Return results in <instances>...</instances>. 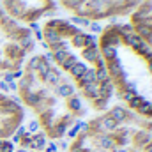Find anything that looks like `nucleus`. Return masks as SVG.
Instances as JSON below:
<instances>
[{"label": "nucleus", "instance_id": "12", "mask_svg": "<svg viewBox=\"0 0 152 152\" xmlns=\"http://www.w3.org/2000/svg\"><path fill=\"white\" fill-rule=\"evenodd\" d=\"M115 88H117V85H115L113 80H108L104 83H99V94H101L103 99H110L115 94Z\"/></svg>", "mask_w": 152, "mask_h": 152}, {"label": "nucleus", "instance_id": "42", "mask_svg": "<svg viewBox=\"0 0 152 152\" xmlns=\"http://www.w3.org/2000/svg\"><path fill=\"white\" fill-rule=\"evenodd\" d=\"M23 76H25V73L21 71V67H20V69H14V71H12V78H14V80H21Z\"/></svg>", "mask_w": 152, "mask_h": 152}, {"label": "nucleus", "instance_id": "52", "mask_svg": "<svg viewBox=\"0 0 152 152\" xmlns=\"http://www.w3.org/2000/svg\"><path fill=\"white\" fill-rule=\"evenodd\" d=\"M143 152H152V145H147V147L143 149Z\"/></svg>", "mask_w": 152, "mask_h": 152}, {"label": "nucleus", "instance_id": "41", "mask_svg": "<svg viewBox=\"0 0 152 152\" xmlns=\"http://www.w3.org/2000/svg\"><path fill=\"white\" fill-rule=\"evenodd\" d=\"M73 120H75V117H73V113H67L64 118H60V122H64L66 126H69V124H73Z\"/></svg>", "mask_w": 152, "mask_h": 152}, {"label": "nucleus", "instance_id": "6", "mask_svg": "<svg viewBox=\"0 0 152 152\" xmlns=\"http://www.w3.org/2000/svg\"><path fill=\"white\" fill-rule=\"evenodd\" d=\"M42 81L46 83V85H51V87H57L60 81H62V71L58 69V67H53L51 66V69L48 71V75L42 78Z\"/></svg>", "mask_w": 152, "mask_h": 152}, {"label": "nucleus", "instance_id": "25", "mask_svg": "<svg viewBox=\"0 0 152 152\" xmlns=\"http://www.w3.org/2000/svg\"><path fill=\"white\" fill-rule=\"evenodd\" d=\"M108 80H112V78L108 75V69H106V67L96 69V81H97V83H104V81H108Z\"/></svg>", "mask_w": 152, "mask_h": 152}, {"label": "nucleus", "instance_id": "38", "mask_svg": "<svg viewBox=\"0 0 152 152\" xmlns=\"http://www.w3.org/2000/svg\"><path fill=\"white\" fill-rule=\"evenodd\" d=\"M2 152H14V143L11 140H4L2 142Z\"/></svg>", "mask_w": 152, "mask_h": 152}, {"label": "nucleus", "instance_id": "55", "mask_svg": "<svg viewBox=\"0 0 152 152\" xmlns=\"http://www.w3.org/2000/svg\"><path fill=\"white\" fill-rule=\"evenodd\" d=\"M2 142H4V140H0V152H2Z\"/></svg>", "mask_w": 152, "mask_h": 152}, {"label": "nucleus", "instance_id": "13", "mask_svg": "<svg viewBox=\"0 0 152 152\" xmlns=\"http://www.w3.org/2000/svg\"><path fill=\"white\" fill-rule=\"evenodd\" d=\"M32 145H34V151H44L46 145H48V138H46V133L37 131L32 134Z\"/></svg>", "mask_w": 152, "mask_h": 152}, {"label": "nucleus", "instance_id": "45", "mask_svg": "<svg viewBox=\"0 0 152 152\" xmlns=\"http://www.w3.org/2000/svg\"><path fill=\"white\" fill-rule=\"evenodd\" d=\"M0 90H2L4 94H7V92H9V85H7L4 80H0Z\"/></svg>", "mask_w": 152, "mask_h": 152}, {"label": "nucleus", "instance_id": "11", "mask_svg": "<svg viewBox=\"0 0 152 152\" xmlns=\"http://www.w3.org/2000/svg\"><path fill=\"white\" fill-rule=\"evenodd\" d=\"M81 90H83V96H85L87 99H90V101H96V99L101 97V94H99V83H97V81L85 85Z\"/></svg>", "mask_w": 152, "mask_h": 152}, {"label": "nucleus", "instance_id": "21", "mask_svg": "<svg viewBox=\"0 0 152 152\" xmlns=\"http://www.w3.org/2000/svg\"><path fill=\"white\" fill-rule=\"evenodd\" d=\"M117 32L120 37H126L129 34H134V27L131 23H124V25H117Z\"/></svg>", "mask_w": 152, "mask_h": 152}, {"label": "nucleus", "instance_id": "27", "mask_svg": "<svg viewBox=\"0 0 152 152\" xmlns=\"http://www.w3.org/2000/svg\"><path fill=\"white\" fill-rule=\"evenodd\" d=\"M41 55H34L30 60H28V67H27V71L28 73H36L37 71V67H39V64H41Z\"/></svg>", "mask_w": 152, "mask_h": 152}, {"label": "nucleus", "instance_id": "2", "mask_svg": "<svg viewBox=\"0 0 152 152\" xmlns=\"http://www.w3.org/2000/svg\"><path fill=\"white\" fill-rule=\"evenodd\" d=\"M96 120H97V127H99L101 133L112 134V133H117V129H118V124L115 122L110 115H103V117H99V118H96Z\"/></svg>", "mask_w": 152, "mask_h": 152}, {"label": "nucleus", "instance_id": "44", "mask_svg": "<svg viewBox=\"0 0 152 152\" xmlns=\"http://www.w3.org/2000/svg\"><path fill=\"white\" fill-rule=\"evenodd\" d=\"M46 149H50L51 152H58V145H57V143H53V142H48Z\"/></svg>", "mask_w": 152, "mask_h": 152}, {"label": "nucleus", "instance_id": "48", "mask_svg": "<svg viewBox=\"0 0 152 152\" xmlns=\"http://www.w3.org/2000/svg\"><path fill=\"white\" fill-rule=\"evenodd\" d=\"M34 37H36V41L42 42V30H37V32H34Z\"/></svg>", "mask_w": 152, "mask_h": 152}, {"label": "nucleus", "instance_id": "22", "mask_svg": "<svg viewBox=\"0 0 152 152\" xmlns=\"http://www.w3.org/2000/svg\"><path fill=\"white\" fill-rule=\"evenodd\" d=\"M51 53H53L55 64H58V66H60V64H62V62L71 55V51H69V50H57V51H51Z\"/></svg>", "mask_w": 152, "mask_h": 152}, {"label": "nucleus", "instance_id": "8", "mask_svg": "<svg viewBox=\"0 0 152 152\" xmlns=\"http://www.w3.org/2000/svg\"><path fill=\"white\" fill-rule=\"evenodd\" d=\"M106 69H108V75L112 80H118V76L124 73V69H122V64H120V58L117 57L113 60H110V62H106Z\"/></svg>", "mask_w": 152, "mask_h": 152}, {"label": "nucleus", "instance_id": "17", "mask_svg": "<svg viewBox=\"0 0 152 152\" xmlns=\"http://www.w3.org/2000/svg\"><path fill=\"white\" fill-rule=\"evenodd\" d=\"M99 53H101V57L106 62H110V60H113V58L118 57V51H117L115 46H99Z\"/></svg>", "mask_w": 152, "mask_h": 152}, {"label": "nucleus", "instance_id": "28", "mask_svg": "<svg viewBox=\"0 0 152 152\" xmlns=\"http://www.w3.org/2000/svg\"><path fill=\"white\" fill-rule=\"evenodd\" d=\"M85 48H99V41L94 34H85Z\"/></svg>", "mask_w": 152, "mask_h": 152}, {"label": "nucleus", "instance_id": "47", "mask_svg": "<svg viewBox=\"0 0 152 152\" xmlns=\"http://www.w3.org/2000/svg\"><path fill=\"white\" fill-rule=\"evenodd\" d=\"M11 142H12V143H18V145H20V142H21V136H18L16 133H12V134H11Z\"/></svg>", "mask_w": 152, "mask_h": 152}, {"label": "nucleus", "instance_id": "7", "mask_svg": "<svg viewBox=\"0 0 152 152\" xmlns=\"http://www.w3.org/2000/svg\"><path fill=\"white\" fill-rule=\"evenodd\" d=\"M67 108H69V113L73 115H83L85 110H83V103H81V97L80 96H71L67 99Z\"/></svg>", "mask_w": 152, "mask_h": 152}, {"label": "nucleus", "instance_id": "37", "mask_svg": "<svg viewBox=\"0 0 152 152\" xmlns=\"http://www.w3.org/2000/svg\"><path fill=\"white\" fill-rule=\"evenodd\" d=\"M88 28H90V32H94V34H101V32L104 30V28L101 27V23H97V21H90Z\"/></svg>", "mask_w": 152, "mask_h": 152}, {"label": "nucleus", "instance_id": "14", "mask_svg": "<svg viewBox=\"0 0 152 152\" xmlns=\"http://www.w3.org/2000/svg\"><path fill=\"white\" fill-rule=\"evenodd\" d=\"M94 81H96V69H94V67H88L83 75L76 80V83H78V87H80V88H83L85 85L94 83Z\"/></svg>", "mask_w": 152, "mask_h": 152}, {"label": "nucleus", "instance_id": "53", "mask_svg": "<svg viewBox=\"0 0 152 152\" xmlns=\"http://www.w3.org/2000/svg\"><path fill=\"white\" fill-rule=\"evenodd\" d=\"M58 147H60V149H67V143H66V142H62V143H60Z\"/></svg>", "mask_w": 152, "mask_h": 152}, {"label": "nucleus", "instance_id": "31", "mask_svg": "<svg viewBox=\"0 0 152 152\" xmlns=\"http://www.w3.org/2000/svg\"><path fill=\"white\" fill-rule=\"evenodd\" d=\"M50 69H51V66H48L46 62H42V60H41V64H39V67H37V71H36V73H39L41 80H42L44 76L48 75V71H50Z\"/></svg>", "mask_w": 152, "mask_h": 152}, {"label": "nucleus", "instance_id": "10", "mask_svg": "<svg viewBox=\"0 0 152 152\" xmlns=\"http://www.w3.org/2000/svg\"><path fill=\"white\" fill-rule=\"evenodd\" d=\"M39 115H41V118H39V124H41L42 127H46L48 131H50V129H51V127H53V126L57 124L55 113H53V112H51L50 108H48V110H44L42 113H39Z\"/></svg>", "mask_w": 152, "mask_h": 152}, {"label": "nucleus", "instance_id": "24", "mask_svg": "<svg viewBox=\"0 0 152 152\" xmlns=\"http://www.w3.org/2000/svg\"><path fill=\"white\" fill-rule=\"evenodd\" d=\"M20 147H25V149H28V151H34V145H32V133H28V131H27V133L21 136Z\"/></svg>", "mask_w": 152, "mask_h": 152}, {"label": "nucleus", "instance_id": "5", "mask_svg": "<svg viewBox=\"0 0 152 152\" xmlns=\"http://www.w3.org/2000/svg\"><path fill=\"white\" fill-rule=\"evenodd\" d=\"M55 92H57V96H60L62 99H69L71 96L76 94V88H75V85H71V83H67V81H60V83L55 87Z\"/></svg>", "mask_w": 152, "mask_h": 152}, {"label": "nucleus", "instance_id": "19", "mask_svg": "<svg viewBox=\"0 0 152 152\" xmlns=\"http://www.w3.org/2000/svg\"><path fill=\"white\" fill-rule=\"evenodd\" d=\"M87 69H88V66H87V62H81V60H78V62H76L75 66H73V69L69 71V75L73 76L75 80H78V78H80V76L83 75V73H85Z\"/></svg>", "mask_w": 152, "mask_h": 152}, {"label": "nucleus", "instance_id": "4", "mask_svg": "<svg viewBox=\"0 0 152 152\" xmlns=\"http://www.w3.org/2000/svg\"><path fill=\"white\" fill-rule=\"evenodd\" d=\"M110 117L113 118L115 122L120 126V124H124V122H127L129 118H131V112L129 110H126V108H122V106H113L112 110H110Z\"/></svg>", "mask_w": 152, "mask_h": 152}, {"label": "nucleus", "instance_id": "49", "mask_svg": "<svg viewBox=\"0 0 152 152\" xmlns=\"http://www.w3.org/2000/svg\"><path fill=\"white\" fill-rule=\"evenodd\" d=\"M4 18H5V11L0 7V23H2V20H4Z\"/></svg>", "mask_w": 152, "mask_h": 152}, {"label": "nucleus", "instance_id": "50", "mask_svg": "<svg viewBox=\"0 0 152 152\" xmlns=\"http://www.w3.org/2000/svg\"><path fill=\"white\" fill-rule=\"evenodd\" d=\"M113 151H115V152H129L127 149H122V147H115Z\"/></svg>", "mask_w": 152, "mask_h": 152}, {"label": "nucleus", "instance_id": "36", "mask_svg": "<svg viewBox=\"0 0 152 152\" xmlns=\"http://www.w3.org/2000/svg\"><path fill=\"white\" fill-rule=\"evenodd\" d=\"M41 58H42V62H46L48 66H53V64H55V58H53V53H51L50 50H48V51H46L44 55H41Z\"/></svg>", "mask_w": 152, "mask_h": 152}, {"label": "nucleus", "instance_id": "39", "mask_svg": "<svg viewBox=\"0 0 152 152\" xmlns=\"http://www.w3.org/2000/svg\"><path fill=\"white\" fill-rule=\"evenodd\" d=\"M103 67H106V60H104L103 57H99V58L94 62V69H103Z\"/></svg>", "mask_w": 152, "mask_h": 152}, {"label": "nucleus", "instance_id": "33", "mask_svg": "<svg viewBox=\"0 0 152 152\" xmlns=\"http://www.w3.org/2000/svg\"><path fill=\"white\" fill-rule=\"evenodd\" d=\"M62 21H64V20L51 18V20H48V21H46V27H48V28H55V30H58V28H60V25H62Z\"/></svg>", "mask_w": 152, "mask_h": 152}, {"label": "nucleus", "instance_id": "9", "mask_svg": "<svg viewBox=\"0 0 152 152\" xmlns=\"http://www.w3.org/2000/svg\"><path fill=\"white\" fill-rule=\"evenodd\" d=\"M21 99H23V101H25V104H27V106H30V108H36L39 103L42 101V97L39 96V92H36V90L21 92Z\"/></svg>", "mask_w": 152, "mask_h": 152}, {"label": "nucleus", "instance_id": "20", "mask_svg": "<svg viewBox=\"0 0 152 152\" xmlns=\"http://www.w3.org/2000/svg\"><path fill=\"white\" fill-rule=\"evenodd\" d=\"M78 60H80V58H78L76 55H73V53H71V55H69V57H67V58H66V60H64V62L60 64L62 71H67V73H69V71L73 69V66H75L76 62H78Z\"/></svg>", "mask_w": 152, "mask_h": 152}, {"label": "nucleus", "instance_id": "54", "mask_svg": "<svg viewBox=\"0 0 152 152\" xmlns=\"http://www.w3.org/2000/svg\"><path fill=\"white\" fill-rule=\"evenodd\" d=\"M16 152H28V149H25V147H20Z\"/></svg>", "mask_w": 152, "mask_h": 152}, {"label": "nucleus", "instance_id": "23", "mask_svg": "<svg viewBox=\"0 0 152 152\" xmlns=\"http://www.w3.org/2000/svg\"><path fill=\"white\" fill-rule=\"evenodd\" d=\"M71 44L75 46V48H85V32H80V34H76L71 37Z\"/></svg>", "mask_w": 152, "mask_h": 152}, {"label": "nucleus", "instance_id": "56", "mask_svg": "<svg viewBox=\"0 0 152 152\" xmlns=\"http://www.w3.org/2000/svg\"><path fill=\"white\" fill-rule=\"evenodd\" d=\"M34 152H44V151H34Z\"/></svg>", "mask_w": 152, "mask_h": 152}, {"label": "nucleus", "instance_id": "16", "mask_svg": "<svg viewBox=\"0 0 152 152\" xmlns=\"http://www.w3.org/2000/svg\"><path fill=\"white\" fill-rule=\"evenodd\" d=\"M81 57H83L85 62L94 64V62L101 57V53H99V48H83V50H81Z\"/></svg>", "mask_w": 152, "mask_h": 152}, {"label": "nucleus", "instance_id": "35", "mask_svg": "<svg viewBox=\"0 0 152 152\" xmlns=\"http://www.w3.org/2000/svg\"><path fill=\"white\" fill-rule=\"evenodd\" d=\"M92 103H94L96 110H106V106H108V99H103V97H99V99H96Z\"/></svg>", "mask_w": 152, "mask_h": 152}, {"label": "nucleus", "instance_id": "46", "mask_svg": "<svg viewBox=\"0 0 152 152\" xmlns=\"http://www.w3.org/2000/svg\"><path fill=\"white\" fill-rule=\"evenodd\" d=\"M7 85H9V92H16L18 90V83L16 81H9Z\"/></svg>", "mask_w": 152, "mask_h": 152}, {"label": "nucleus", "instance_id": "18", "mask_svg": "<svg viewBox=\"0 0 152 152\" xmlns=\"http://www.w3.org/2000/svg\"><path fill=\"white\" fill-rule=\"evenodd\" d=\"M122 42L124 44H127L129 48H133V50H136L142 42H143V39L140 37V36H136V34H129V36H126V37H122Z\"/></svg>", "mask_w": 152, "mask_h": 152}, {"label": "nucleus", "instance_id": "3", "mask_svg": "<svg viewBox=\"0 0 152 152\" xmlns=\"http://www.w3.org/2000/svg\"><path fill=\"white\" fill-rule=\"evenodd\" d=\"M151 140L152 134L147 129H140L133 134V143H134V147H140V149H145L147 145H151Z\"/></svg>", "mask_w": 152, "mask_h": 152}, {"label": "nucleus", "instance_id": "15", "mask_svg": "<svg viewBox=\"0 0 152 152\" xmlns=\"http://www.w3.org/2000/svg\"><path fill=\"white\" fill-rule=\"evenodd\" d=\"M60 39H62V37H60L58 30L44 27V30H42V41H44V42H48V46H50V44H55V42H58Z\"/></svg>", "mask_w": 152, "mask_h": 152}, {"label": "nucleus", "instance_id": "29", "mask_svg": "<svg viewBox=\"0 0 152 152\" xmlns=\"http://www.w3.org/2000/svg\"><path fill=\"white\" fill-rule=\"evenodd\" d=\"M143 101H145V97H143V96H140V94H136V96L127 103V104H129V108H131V110H138V108L142 106V103H143Z\"/></svg>", "mask_w": 152, "mask_h": 152}, {"label": "nucleus", "instance_id": "51", "mask_svg": "<svg viewBox=\"0 0 152 152\" xmlns=\"http://www.w3.org/2000/svg\"><path fill=\"white\" fill-rule=\"evenodd\" d=\"M147 69H149V73H152V60L147 62Z\"/></svg>", "mask_w": 152, "mask_h": 152}, {"label": "nucleus", "instance_id": "1", "mask_svg": "<svg viewBox=\"0 0 152 152\" xmlns=\"http://www.w3.org/2000/svg\"><path fill=\"white\" fill-rule=\"evenodd\" d=\"M94 138H96L97 149H101V151H104V152H110L117 147L115 138L112 134H108V133H101V134H97V136H94Z\"/></svg>", "mask_w": 152, "mask_h": 152}, {"label": "nucleus", "instance_id": "32", "mask_svg": "<svg viewBox=\"0 0 152 152\" xmlns=\"http://www.w3.org/2000/svg\"><path fill=\"white\" fill-rule=\"evenodd\" d=\"M134 51H136L138 55H142V57H145V55H147L149 51H152V48L149 46V44H147V42H145V41H143V42H142V44H140V46H138V48H136Z\"/></svg>", "mask_w": 152, "mask_h": 152}, {"label": "nucleus", "instance_id": "43", "mask_svg": "<svg viewBox=\"0 0 152 152\" xmlns=\"http://www.w3.org/2000/svg\"><path fill=\"white\" fill-rule=\"evenodd\" d=\"M28 30H30V32H37V30H41V27H39L37 21H30V23H28Z\"/></svg>", "mask_w": 152, "mask_h": 152}, {"label": "nucleus", "instance_id": "26", "mask_svg": "<svg viewBox=\"0 0 152 152\" xmlns=\"http://www.w3.org/2000/svg\"><path fill=\"white\" fill-rule=\"evenodd\" d=\"M90 21H92L90 18H81V16H76V14L69 20V23H73V25H76V27H78V25H80V27H88Z\"/></svg>", "mask_w": 152, "mask_h": 152}, {"label": "nucleus", "instance_id": "30", "mask_svg": "<svg viewBox=\"0 0 152 152\" xmlns=\"http://www.w3.org/2000/svg\"><path fill=\"white\" fill-rule=\"evenodd\" d=\"M87 0H62V4L67 7V9H71V11H76L81 4H85Z\"/></svg>", "mask_w": 152, "mask_h": 152}, {"label": "nucleus", "instance_id": "57", "mask_svg": "<svg viewBox=\"0 0 152 152\" xmlns=\"http://www.w3.org/2000/svg\"><path fill=\"white\" fill-rule=\"evenodd\" d=\"M151 145H152V140H151Z\"/></svg>", "mask_w": 152, "mask_h": 152}, {"label": "nucleus", "instance_id": "34", "mask_svg": "<svg viewBox=\"0 0 152 152\" xmlns=\"http://www.w3.org/2000/svg\"><path fill=\"white\" fill-rule=\"evenodd\" d=\"M39 127H41V124H39V120H37V118H32V120L28 122V126H27V131L34 134V133H37V131H39Z\"/></svg>", "mask_w": 152, "mask_h": 152}, {"label": "nucleus", "instance_id": "40", "mask_svg": "<svg viewBox=\"0 0 152 152\" xmlns=\"http://www.w3.org/2000/svg\"><path fill=\"white\" fill-rule=\"evenodd\" d=\"M14 133H16L18 136H23V134L27 133V126H23V124H18V126H16V129H14Z\"/></svg>", "mask_w": 152, "mask_h": 152}]
</instances>
